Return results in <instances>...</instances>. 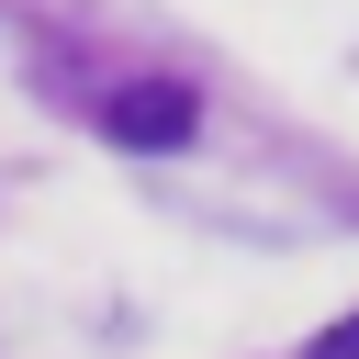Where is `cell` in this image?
<instances>
[{
  "label": "cell",
  "mask_w": 359,
  "mask_h": 359,
  "mask_svg": "<svg viewBox=\"0 0 359 359\" xmlns=\"http://www.w3.org/2000/svg\"><path fill=\"white\" fill-rule=\"evenodd\" d=\"M101 135H112V146H135V157H168V146H191V135H202V101H191L180 79H135V90H112V101H101Z\"/></svg>",
  "instance_id": "6da1fadb"
},
{
  "label": "cell",
  "mask_w": 359,
  "mask_h": 359,
  "mask_svg": "<svg viewBox=\"0 0 359 359\" xmlns=\"http://www.w3.org/2000/svg\"><path fill=\"white\" fill-rule=\"evenodd\" d=\"M303 359H359V314H337V325H314V348Z\"/></svg>",
  "instance_id": "7a4b0ae2"
}]
</instances>
